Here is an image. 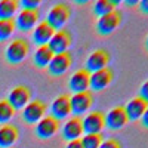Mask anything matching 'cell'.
I'll return each mask as SVG.
<instances>
[{
    "label": "cell",
    "instance_id": "6da1fadb",
    "mask_svg": "<svg viewBox=\"0 0 148 148\" xmlns=\"http://www.w3.org/2000/svg\"><path fill=\"white\" fill-rule=\"evenodd\" d=\"M71 15V10L70 6L65 3H56L51 8V10L47 12V16H46V22L51 25L55 31L62 30V27L67 24L68 18Z\"/></svg>",
    "mask_w": 148,
    "mask_h": 148
},
{
    "label": "cell",
    "instance_id": "7a4b0ae2",
    "mask_svg": "<svg viewBox=\"0 0 148 148\" xmlns=\"http://www.w3.org/2000/svg\"><path fill=\"white\" fill-rule=\"evenodd\" d=\"M28 51H30V45H28L27 40L14 39L6 47V52H5L6 61L12 65H16V64L22 62V61L27 58Z\"/></svg>",
    "mask_w": 148,
    "mask_h": 148
},
{
    "label": "cell",
    "instance_id": "3957f363",
    "mask_svg": "<svg viewBox=\"0 0 148 148\" xmlns=\"http://www.w3.org/2000/svg\"><path fill=\"white\" fill-rule=\"evenodd\" d=\"M121 24V12L113 10L110 14L98 18L96 21V33L99 36H110L111 33H114L116 28Z\"/></svg>",
    "mask_w": 148,
    "mask_h": 148
},
{
    "label": "cell",
    "instance_id": "277c9868",
    "mask_svg": "<svg viewBox=\"0 0 148 148\" xmlns=\"http://www.w3.org/2000/svg\"><path fill=\"white\" fill-rule=\"evenodd\" d=\"M46 104L42 99H33L30 101L22 111V119L28 125H36L37 121H40L46 116Z\"/></svg>",
    "mask_w": 148,
    "mask_h": 148
},
{
    "label": "cell",
    "instance_id": "5b68a950",
    "mask_svg": "<svg viewBox=\"0 0 148 148\" xmlns=\"http://www.w3.org/2000/svg\"><path fill=\"white\" fill-rule=\"evenodd\" d=\"M70 104H71V113L76 116H82L83 113H88L89 108L93 104V95L90 90L80 92V93H73L70 96Z\"/></svg>",
    "mask_w": 148,
    "mask_h": 148
},
{
    "label": "cell",
    "instance_id": "8992f818",
    "mask_svg": "<svg viewBox=\"0 0 148 148\" xmlns=\"http://www.w3.org/2000/svg\"><path fill=\"white\" fill-rule=\"evenodd\" d=\"M127 116L123 105H117L114 108H111L107 116H105V127L110 130H120L127 125Z\"/></svg>",
    "mask_w": 148,
    "mask_h": 148
},
{
    "label": "cell",
    "instance_id": "52a82bcc",
    "mask_svg": "<svg viewBox=\"0 0 148 148\" xmlns=\"http://www.w3.org/2000/svg\"><path fill=\"white\" fill-rule=\"evenodd\" d=\"M110 61H111V55H110L108 51H105V49H96V51H93L88 56V59H86L84 70L89 71V73H95L98 70L107 68Z\"/></svg>",
    "mask_w": 148,
    "mask_h": 148
},
{
    "label": "cell",
    "instance_id": "ba28073f",
    "mask_svg": "<svg viewBox=\"0 0 148 148\" xmlns=\"http://www.w3.org/2000/svg\"><path fill=\"white\" fill-rule=\"evenodd\" d=\"M84 133H101L105 127V114L102 111H90L82 119Z\"/></svg>",
    "mask_w": 148,
    "mask_h": 148
},
{
    "label": "cell",
    "instance_id": "9c48e42d",
    "mask_svg": "<svg viewBox=\"0 0 148 148\" xmlns=\"http://www.w3.org/2000/svg\"><path fill=\"white\" fill-rule=\"evenodd\" d=\"M59 130V121L52 116H45L40 121L36 123L34 133L39 139H49Z\"/></svg>",
    "mask_w": 148,
    "mask_h": 148
},
{
    "label": "cell",
    "instance_id": "30bf717a",
    "mask_svg": "<svg viewBox=\"0 0 148 148\" xmlns=\"http://www.w3.org/2000/svg\"><path fill=\"white\" fill-rule=\"evenodd\" d=\"M114 79V73L110 67L98 70L95 73H90V80H89V89L95 90V92H101L104 90L107 86H110V83Z\"/></svg>",
    "mask_w": 148,
    "mask_h": 148
},
{
    "label": "cell",
    "instance_id": "8fae6325",
    "mask_svg": "<svg viewBox=\"0 0 148 148\" xmlns=\"http://www.w3.org/2000/svg\"><path fill=\"white\" fill-rule=\"evenodd\" d=\"M71 34L67 31V30H59V31H55L52 39L49 40L47 43V47L52 51L53 55H59V53H64V52H68V47L71 45Z\"/></svg>",
    "mask_w": 148,
    "mask_h": 148
},
{
    "label": "cell",
    "instance_id": "7c38bea8",
    "mask_svg": "<svg viewBox=\"0 0 148 148\" xmlns=\"http://www.w3.org/2000/svg\"><path fill=\"white\" fill-rule=\"evenodd\" d=\"M8 101L9 104L14 107V110H19V108H24L30 101H31V90L24 84H19V86H15L14 89L9 92V96H8Z\"/></svg>",
    "mask_w": 148,
    "mask_h": 148
},
{
    "label": "cell",
    "instance_id": "4fadbf2b",
    "mask_svg": "<svg viewBox=\"0 0 148 148\" xmlns=\"http://www.w3.org/2000/svg\"><path fill=\"white\" fill-rule=\"evenodd\" d=\"M62 138L70 142V141H76V139H80L83 136V121H82V117L79 116H74L71 119H68L64 126H62Z\"/></svg>",
    "mask_w": 148,
    "mask_h": 148
},
{
    "label": "cell",
    "instance_id": "5bb4252c",
    "mask_svg": "<svg viewBox=\"0 0 148 148\" xmlns=\"http://www.w3.org/2000/svg\"><path fill=\"white\" fill-rule=\"evenodd\" d=\"M73 64V56L70 52H64L59 55H53L51 64L47 65L49 74L51 76H62L68 71V68Z\"/></svg>",
    "mask_w": 148,
    "mask_h": 148
},
{
    "label": "cell",
    "instance_id": "9a60e30c",
    "mask_svg": "<svg viewBox=\"0 0 148 148\" xmlns=\"http://www.w3.org/2000/svg\"><path fill=\"white\" fill-rule=\"evenodd\" d=\"M89 80H90V73L86 71L84 68H80L73 73V76L70 77V82H68V86L73 93L86 92L89 90Z\"/></svg>",
    "mask_w": 148,
    "mask_h": 148
},
{
    "label": "cell",
    "instance_id": "2e32d148",
    "mask_svg": "<svg viewBox=\"0 0 148 148\" xmlns=\"http://www.w3.org/2000/svg\"><path fill=\"white\" fill-rule=\"evenodd\" d=\"M71 114V104H70V95H61L55 98L51 105V116L53 119L64 120Z\"/></svg>",
    "mask_w": 148,
    "mask_h": 148
},
{
    "label": "cell",
    "instance_id": "e0dca14e",
    "mask_svg": "<svg viewBox=\"0 0 148 148\" xmlns=\"http://www.w3.org/2000/svg\"><path fill=\"white\" fill-rule=\"evenodd\" d=\"M148 108V102L145 99H142L141 96H135L125 105V111L126 116L129 119V121H136L141 120V117L144 116V113Z\"/></svg>",
    "mask_w": 148,
    "mask_h": 148
},
{
    "label": "cell",
    "instance_id": "ac0fdd59",
    "mask_svg": "<svg viewBox=\"0 0 148 148\" xmlns=\"http://www.w3.org/2000/svg\"><path fill=\"white\" fill-rule=\"evenodd\" d=\"M39 24V10H25L22 9L16 19H15V27L21 31H28L33 30Z\"/></svg>",
    "mask_w": 148,
    "mask_h": 148
},
{
    "label": "cell",
    "instance_id": "d6986e66",
    "mask_svg": "<svg viewBox=\"0 0 148 148\" xmlns=\"http://www.w3.org/2000/svg\"><path fill=\"white\" fill-rule=\"evenodd\" d=\"M34 33H33V40L37 46H45L49 43V40L52 39V36L55 33V30L49 25L46 21H40L37 25L33 28Z\"/></svg>",
    "mask_w": 148,
    "mask_h": 148
},
{
    "label": "cell",
    "instance_id": "ffe728a7",
    "mask_svg": "<svg viewBox=\"0 0 148 148\" xmlns=\"http://www.w3.org/2000/svg\"><path fill=\"white\" fill-rule=\"evenodd\" d=\"M19 138V130L14 125H3L0 127V148L12 147Z\"/></svg>",
    "mask_w": 148,
    "mask_h": 148
},
{
    "label": "cell",
    "instance_id": "44dd1931",
    "mask_svg": "<svg viewBox=\"0 0 148 148\" xmlns=\"http://www.w3.org/2000/svg\"><path fill=\"white\" fill-rule=\"evenodd\" d=\"M52 58H53L52 51L47 47V45H45V46H39L36 49V53L33 56V61H34V65L37 68H46L49 64H51Z\"/></svg>",
    "mask_w": 148,
    "mask_h": 148
},
{
    "label": "cell",
    "instance_id": "7402d4cb",
    "mask_svg": "<svg viewBox=\"0 0 148 148\" xmlns=\"http://www.w3.org/2000/svg\"><path fill=\"white\" fill-rule=\"evenodd\" d=\"M116 5H119V2H116V0H96L93 5V14L98 18H101L110 12L116 10Z\"/></svg>",
    "mask_w": 148,
    "mask_h": 148
},
{
    "label": "cell",
    "instance_id": "603a6c76",
    "mask_svg": "<svg viewBox=\"0 0 148 148\" xmlns=\"http://www.w3.org/2000/svg\"><path fill=\"white\" fill-rule=\"evenodd\" d=\"M18 8H19V2H16V0H2L0 2V19L14 18Z\"/></svg>",
    "mask_w": 148,
    "mask_h": 148
},
{
    "label": "cell",
    "instance_id": "cb8c5ba5",
    "mask_svg": "<svg viewBox=\"0 0 148 148\" xmlns=\"http://www.w3.org/2000/svg\"><path fill=\"white\" fill-rule=\"evenodd\" d=\"M104 138L101 133H84L83 138L80 139L83 148H99Z\"/></svg>",
    "mask_w": 148,
    "mask_h": 148
},
{
    "label": "cell",
    "instance_id": "d4e9b609",
    "mask_svg": "<svg viewBox=\"0 0 148 148\" xmlns=\"http://www.w3.org/2000/svg\"><path fill=\"white\" fill-rule=\"evenodd\" d=\"M15 19H0V42H3L12 36V33L15 31Z\"/></svg>",
    "mask_w": 148,
    "mask_h": 148
},
{
    "label": "cell",
    "instance_id": "484cf974",
    "mask_svg": "<svg viewBox=\"0 0 148 148\" xmlns=\"http://www.w3.org/2000/svg\"><path fill=\"white\" fill-rule=\"evenodd\" d=\"M14 114H15V110L9 104L8 99L0 101V123H2V125L8 123L12 117H14Z\"/></svg>",
    "mask_w": 148,
    "mask_h": 148
},
{
    "label": "cell",
    "instance_id": "4316f807",
    "mask_svg": "<svg viewBox=\"0 0 148 148\" xmlns=\"http://www.w3.org/2000/svg\"><path fill=\"white\" fill-rule=\"evenodd\" d=\"M39 5H40L39 0H22V2H19V6L25 10H37Z\"/></svg>",
    "mask_w": 148,
    "mask_h": 148
},
{
    "label": "cell",
    "instance_id": "83f0119b",
    "mask_svg": "<svg viewBox=\"0 0 148 148\" xmlns=\"http://www.w3.org/2000/svg\"><path fill=\"white\" fill-rule=\"evenodd\" d=\"M99 148H121V144L117 141V139H107V141H102L101 147Z\"/></svg>",
    "mask_w": 148,
    "mask_h": 148
},
{
    "label": "cell",
    "instance_id": "f1b7e54d",
    "mask_svg": "<svg viewBox=\"0 0 148 148\" xmlns=\"http://www.w3.org/2000/svg\"><path fill=\"white\" fill-rule=\"evenodd\" d=\"M142 99H145L148 102V80H145L142 84H141V88H139V95Z\"/></svg>",
    "mask_w": 148,
    "mask_h": 148
},
{
    "label": "cell",
    "instance_id": "f546056e",
    "mask_svg": "<svg viewBox=\"0 0 148 148\" xmlns=\"http://www.w3.org/2000/svg\"><path fill=\"white\" fill-rule=\"evenodd\" d=\"M65 148H83V145H82L80 139H76V141H70V142H67Z\"/></svg>",
    "mask_w": 148,
    "mask_h": 148
},
{
    "label": "cell",
    "instance_id": "4dcf8cb0",
    "mask_svg": "<svg viewBox=\"0 0 148 148\" xmlns=\"http://www.w3.org/2000/svg\"><path fill=\"white\" fill-rule=\"evenodd\" d=\"M138 5H139V9L142 14H148V0H141Z\"/></svg>",
    "mask_w": 148,
    "mask_h": 148
},
{
    "label": "cell",
    "instance_id": "1f68e13d",
    "mask_svg": "<svg viewBox=\"0 0 148 148\" xmlns=\"http://www.w3.org/2000/svg\"><path fill=\"white\" fill-rule=\"evenodd\" d=\"M141 123H142V126L145 129H148V108H147V111L144 113V116L141 117Z\"/></svg>",
    "mask_w": 148,
    "mask_h": 148
},
{
    "label": "cell",
    "instance_id": "d6a6232c",
    "mask_svg": "<svg viewBox=\"0 0 148 148\" xmlns=\"http://www.w3.org/2000/svg\"><path fill=\"white\" fill-rule=\"evenodd\" d=\"M125 3H126V5H129V6H130V5H138V3H139V2H135V0H132V2H130V0H126V2H125Z\"/></svg>",
    "mask_w": 148,
    "mask_h": 148
},
{
    "label": "cell",
    "instance_id": "836d02e7",
    "mask_svg": "<svg viewBox=\"0 0 148 148\" xmlns=\"http://www.w3.org/2000/svg\"><path fill=\"white\" fill-rule=\"evenodd\" d=\"M145 47H147V51H148V37H147V40H145Z\"/></svg>",
    "mask_w": 148,
    "mask_h": 148
}]
</instances>
